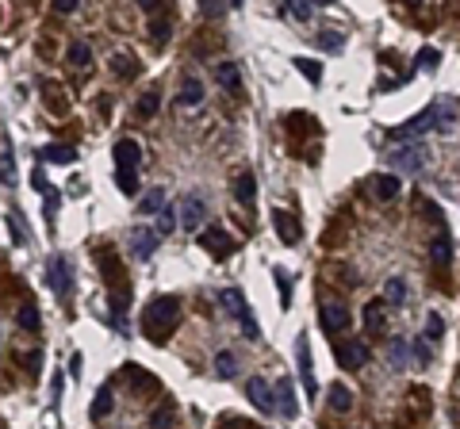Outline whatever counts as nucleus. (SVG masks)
<instances>
[{
    "label": "nucleus",
    "mask_w": 460,
    "mask_h": 429,
    "mask_svg": "<svg viewBox=\"0 0 460 429\" xmlns=\"http://www.w3.org/2000/svg\"><path fill=\"white\" fill-rule=\"evenodd\" d=\"M176 322H181V299L176 295H157V299L146 303L142 311V333L154 345H162L169 333L176 330Z\"/></svg>",
    "instance_id": "nucleus-1"
},
{
    "label": "nucleus",
    "mask_w": 460,
    "mask_h": 429,
    "mask_svg": "<svg viewBox=\"0 0 460 429\" xmlns=\"http://www.w3.org/2000/svg\"><path fill=\"white\" fill-rule=\"evenodd\" d=\"M426 157H430V150L422 146V142L415 138V142H403L399 150H391V165L399 169V173H410V177H422L426 173Z\"/></svg>",
    "instance_id": "nucleus-2"
},
{
    "label": "nucleus",
    "mask_w": 460,
    "mask_h": 429,
    "mask_svg": "<svg viewBox=\"0 0 460 429\" xmlns=\"http://www.w3.org/2000/svg\"><path fill=\"white\" fill-rule=\"evenodd\" d=\"M223 303H227V307L234 311V318H238V326H242V333H246V338H253L257 341L261 338V326H257V318H253V311H249V303H246V295H242L238 288H227L219 295Z\"/></svg>",
    "instance_id": "nucleus-3"
},
{
    "label": "nucleus",
    "mask_w": 460,
    "mask_h": 429,
    "mask_svg": "<svg viewBox=\"0 0 460 429\" xmlns=\"http://www.w3.org/2000/svg\"><path fill=\"white\" fill-rule=\"evenodd\" d=\"M434 123H441V104H430L422 116H415L410 123H403V127H396L391 130V142H415V138H422Z\"/></svg>",
    "instance_id": "nucleus-4"
},
{
    "label": "nucleus",
    "mask_w": 460,
    "mask_h": 429,
    "mask_svg": "<svg viewBox=\"0 0 460 429\" xmlns=\"http://www.w3.org/2000/svg\"><path fill=\"white\" fill-rule=\"evenodd\" d=\"M200 250H208L215 261H227V257L234 253V238L223 230L219 223H211V226H203V230H200Z\"/></svg>",
    "instance_id": "nucleus-5"
},
{
    "label": "nucleus",
    "mask_w": 460,
    "mask_h": 429,
    "mask_svg": "<svg viewBox=\"0 0 460 429\" xmlns=\"http://www.w3.org/2000/svg\"><path fill=\"white\" fill-rule=\"evenodd\" d=\"M334 357H337V364H342L345 372L364 368V364H369V345H364V341H337Z\"/></svg>",
    "instance_id": "nucleus-6"
},
{
    "label": "nucleus",
    "mask_w": 460,
    "mask_h": 429,
    "mask_svg": "<svg viewBox=\"0 0 460 429\" xmlns=\"http://www.w3.org/2000/svg\"><path fill=\"white\" fill-rule=\"evenodd\" d=\"M246 395H249V403L257 406L261 414H276V387H269L261 376H253L246 384Z\"/></svg>",
    "instance_id": "nucleus-7"
},
{
    "label": "nucleus",
    "mask_w": 460,
    "mask_h": 429,
    "mask_svg": "<svg viewBox=\"0 0 460 429\" xmlns=\"http://www.w3.org/2000/svg\"><path fill=\"white\" fill-rule=\"evenodd\" d=\"M46 280H50V291H54V295H65V291H69V280H73V276H69V261H65L62 253H54L50 261H46Z\"/></svg>",
    "instance_id": "nucleus-8"
},
{
    "label": "nucleus",
    "mask_w": 460,
    "mask_h": 429,
    "mask_svg": "<svg viewBox=\"0 0 460 429\" xmlns=\"http://www.w3.org/2000/svg\"><path fill=\"white\" fill-rule=\"evenodd\" d=\"M272 226H276V234H280L284 245H296L299 238H303V226H299L296 215H288L284 207H272Z\"/></svg>",
    "instance_id": "nucleus-9"
},
{
    "label": "nucleus",
    "mask_w": 460,
    "mask_h": 429,
    "mask_svg": "<svg viewBox=\"0 0 460 429\" xmlns=\"http://www.w3.org/2000/svg\"><path fill=\"white\" fill-rule=\"evenodd\" d=\"M296 357H299V379H303V391L315 399L318 384H315V372H311V345H307V333L296 338Z\"/></svg>",
    "instance_id": "nucleus-10"
},
{
    "label": "nucleus",
    "mask_w": 460,
    "mask_h": 429,
    "mask_svg": "<svg viewBox=\"0 0 460 429\" xmlns=\"http://www.w3.org/2000/svg\"><path fill=\"white\" fill-rule=\"evenodd\" d=\"M318 326L326 333H342L349 326V311L342 307V303H322V311H318Z\"/></svg>",
    "instance_id": "nucleus-11"
},
{
    "label": "nucleus",
    "mask_w": 460,
    "mask_h": 429,
    "mask_svg": "<svg viewBox=\"0 0 460 429\" xmlns=\"http://www.w3.org/2000/svg\"><path fill=\"white\" fill-rule=\"evenodd\" d=\"M276 414L280 418H292L299 414V403H296V387H292V376H284V379H276Z\"/></svg>",
    "instance_id": "nucleus-12"
},
{
    "label": "nucleus",
    "mask_w": 460,
    "mask_h": 429,
    "mask_svg": "<svg viewBox=\"0 0 460 429\" xmlns=\"http://www.w3.org/2000/svg\"><path fill=\"white\" fill-rule=\"evenodd\" d=\"M111 157H116V169H138L142 150H138L135 138H119L116 146H111Z\"/></svg>",
    "instance_id": "nucleus-13"
},
{
    "label": "nucleus",
    "mask_w": 460,
    "mask_h": 429,
    "mask_svg": "<svg viewBox=\"0 0 460 429\" xmlns=\"http://www.w3.org/2000/svg\"><path fill=\"white\" fill-rule=\"evenodd\" d=\"M176 211H181V226L200 230V218H203V211H208V207H203V199L196 196V192H189V196L181 199V207H176Z\"/></svg>",
    "instance_id": "nucleus-14"
},
{
    "label": "nucleus",
    "mask_w": 460,
    "mask_h": 429,
    "mask_svg": "<svg viewBox=\"0 0 460 429\" xmlns=\"http://www.w3.org/2000/svg\"><path fill=\"white\" fill-rule=\"evenodd\" d=\"M0 177H4V188H16V150H12V135L8 130L0 138Z\"/></svg>",
    "instance_id": "nucleus-15"
},
{
    "label": "nucleus",
    "mask_w": 460,
    "mask_h": 429,
    "mask_svg": "<svg viewBox=\"0 0 460 429\" xmlns=\"http://www.w3.org/2000/svg\"><path fill=\"white\" fill-rule=\"evenodd\" d=\"M253 196H257V180H253V173L246 169V173L234 177V199H238V204L249 211V207H253Z\"/></svg>",
    "instance_id": "nucleus-16"
},
{
    "label": "nucleus",
    "mask_w": 460,
    "mask_h": 429,
    "mask_svg": "<svg viewBox=\"0 0 460 429\" xmlns=\"http://www.w3.org/2000/svg\"><path fill=\"white\" fill-rule=\"evenodd\" d=\"M430 261H434V269H449V261H453V242H449L445 230L430 242Z\"/></svg>",
    "instance_id": "nucleus-17"
},
{
    "label": "nucleus",
    "mask_w": 460,
    "mask_h": 429,
    "mask_svg": "<svg viewBox=\"0 0 460 429\" xmlns=\"http://www.w3.org/2000/svg\"><path fill=\"white\" fill-rule=\"evenodd\" d=\"M157 242H162V230H135V253L138 261H150L154 257V250H157Z\"/></svg>",
    "instance_id": "nucleus-18"
},
{
    "label": "nucleus",
    "mask_w": 460,
    "mask_h": 429,
    "mask_svg": "<svg viewBox=\"0 0 460 429\" xmlns=\"http://www.w3.org/2000/svg\"><path fill=\"white\" fill-rule=\"evenodd\" d=\"M369 188H372V196H376L380 204H388V199H396V196H399V177H396V173H388V177H372V180H369Z\"/></svg>",
    "instance_id": "nucleus-19"
},
{
    "label": "nucleus",
    "mask_w": 460,
    "mask_h": 429,
    "mask_svg": "<svg viewBox=\"0 0 460 429\" xmlns=\"http://www.w3.org/2000/svg\"><path fill=\"white\" fill-rule=\"evenodd\" d=\"M176 100H181L184 108L203 104V81H200V77H184V81H181V92H176Z\"/></svg>",
    "instance_id": "nucleus-20"
},
{
    "label": "nucleus",
    "mask_w": 460,
    "mask_h": 429,
    "mask_svg": "<svg viewBox=\"0 0 460 429\" xmlns=\"http://www.w3.org/2000/svg\"><path fill=\"white\" fill-rule=\"evenodd\" d=\"M16 326H20L23 333H39V326H43V318H39V307H35V303H23V307H20V314H16Z\"/></svg>",
    "instance_id": "nucleus-21"
},
{
    "label": "nucleus",
    "mask_w": 460,
    "mask_h": 429,
    "mask_svg": "<svg viewBox=\"0 0 460 429\" xmlns=\"http://www.w3.org/2000/svg\"><path fill=\"white\" fill-rule=\"evenodd\" d=\"M39 157L50 161V165H69V161L77 157V150H73V146H58V142H54V146H43L39 150Z\"/></svg>",
    "instance_id": "nucleus-22"
},
{
    "label": "nucleus",
    "mask_w": 460,
    "mask_h": 429,
    "mask_svg": "<svg viewBox=\"0 0 460 429\" xmlns=\"http://www.w3.org/2000/svg\"><path fill=\"white\" fill-rule=\"evenodd\" d=\"M364 330L383 333V299H372L369 307H364Z\"/></svg>",
    "instance_id": "nucleus-23"
},
{
    "label": "nucleus",
    "mask_w": 460,
    "mask_h": 429,
    "mask_svg": "<svg viewBox=\"0 0 460 429\" xmlns=\"http://www.w3.org/2000/svg\"><path fill=\"white\" fill-rule=\"evenodd\" d=\"M65 62H69L73 69H89V65H92V46L89 43H73L69 54H65Z\"/></svg>",
    "instance_id": "nucleus-24"
},
{
    "label": "nucleus",
    "mask_w": 460,
    "mask_h": 429,
    "mask_svg": "<svg viewBox=\"0 0 460 429\" xmlns=\"http://www.w3.org/2000/svg\"><path fill=\"white\" fill-rule=\"evenodd\" d=\"M326 399H330V406L337 410V414H345V410L353 406V395H349V387H345V384H330Z\"/></svg>",
    "instance_id": "nucleus-25"
},
{
    "label": "nucleus",
    "mask_w": 460,
    "mask_h": 429,
    "mask_svg": "<svg viewBox=\"0 0 460 429\" xmlns=\"http://www.w3.org/2000/svg\"><path fill=\"white\" fill-rule=\"evenodd\" d=\"M215 77H219L223 89H238V84H242V73H238V65H234V62H219V65H215Z\"/></svg>",
    "instance_id": "nucleus-26"
},
{
    "label": "nucleus",
    "mask_w": 460,
    "mask_h": 429,
    "mask_svg": "<svg viewBox=\"0 0 460 429\" xmlns=\"http://www.w3.org/2000/svg\"><path fill=\"white\" fill-rule=\"evenodd\" d=\"M165 207V188H150V192L138 199V211L142 215H157Z\"/></svg>",
    "instance_id": "nucleus-27"
},
{
    "label": "nucleus",
    "mask_w": 460,
    "mask_h": 429,
    "mask_svg": "<svg viewBox=\"0 0 460 429\" xmlns=\"http://www.w3.org/2000/svg\"><path fill=\"white\" fill-rule=\"evenodd\" d=\"M104 414H111V387H100L96 399H92V410H89L92 422H104Z\"/></svg>",
    "instance_id": "nucleus-28"
},
{
    "label": "nucleus",
    "mask_w": 460,
    "mask_h": 429,
    "mask_svg": "<svg viewBox=\"0 0 460 429\" xmlns=\"http://www.w3.org/2000/svg\"><path fill=\"white\" fill-rule=\"evenodd\" d=\"M169 23H173V20H169V12H154V16H150V35H154L157 46H165V39H169Z\"/></svg>",
    "instance_id": "nucleus-29"
},
{
    "label": "nucleus",
    "mask_w": 460,
    "mask_h": 429,
    "mask_svg": "<svg viewBox=\"0 0 460 429\" xmlns=\"http://www.w3.org/2000/svg\"><path fill=\"white\" fill-rule=\"evenodd\" d=\"M215 372H219L223 379H230L234 372H238V357H234L230 349H219V352H215Z\"/></svg>",
    "instance_id": "nucleus-30"
},
{
    "label": "nucleus",
    "mask_w": 460,
    "mask_h": 429,
    "mask_svg": "<svg viewBox=\"0 0 460 429\" xmlns=\"http://www.w3.org/2000/svg\"><path fill=\"white\" fill-rule=\"evenodd\" d=\"M123 376L130 379V384H135V391H138V387L157 391V379H154V376H146V368H138V364H127V368H123Z\"/></svg>",
    "instance_id": "nucleus-31"
},
{
    "label": "nucleus",
    "mask_w": 460,
    "mask_h": 429,
    "mask_svg": "<svg viewBox=\"0 0 460 429\" xmlns=\"http://www.w3.org/2000/svg\"><path fill=\"white\" fill-rule=\"evenodd\" d=\"M157 108H162V92L150 89L146 96L138 100V119H154V116H157Z\"/></svg>",
    "instance_id": "nucleus-32"
},
{
    "label": "nucleus",
    "mask_w": 460,
    "mask_h": 429,
    "mask_svg": "<svg viewBox=\"0 0 460 429\" xmlns=\"http://www.w3.org/2000/svg\"><path fill=\"white\" fill-rule=\"evenodd\" d=\"M111 69H116V77H123V81H130L138 73V62L130 58V54H116V58H111Z\"/></svg>",
    "instance_id": "nucleus-33"
},
{
    "label": "nucleus",
    "mask_w": 460,
    "mask_h": 429,
    "mask_svg": "<svg viewBox=\"0 0 460 429\" xmlns=\"http://www.w3.org/2000/svg\"><path fill=\"white\" fill-rule=\"evenodd\" d=\"M116 184L123 196H135L138 192V169H116Z\"/></svg>",
    "instance_id": "nucleus-34"
},
{
    "label": "nucleus",
    "mask_w": 460,
    "mask_h": 429,
    "mask_svg": "<svg viewBox=\"0 0 460 429\" xmlns=\"http://www.w3.org/2000/svg\"><path fill=\"white\" fill-rule=\"evenodd\" d=\"M383 299H388V303H403V299H407V280H403V276H391V280L383 284Z\"/></svg>",
    "instance_id": "nucleus-35"
},
{
    "label": "nucleus",
    "mask_w": 460,
    "mask_h": 429,
    "mask_svg": "<svg viewBox=\"0 0 460 429\" xmlns=\"http://www.w3.org/2000/svg\"><path fill=\"white\" fill-rule=\"evenodd\" d=\"M176 226H181V211H173V207H162V211H157V230H162V234H173Z\"/></svg>",
    "instance_id": "nucleus-36"
},
{
    "label": "nucleus",
    "mask_w": 460,
    "mask_h": 429,
    "mask_svg": "<svg viewBox=\"0 0 460 429\" xmlns=\"http://www.w3.org/2000/svg\"><path fill=\"white\" fill-rule=\"evenodd\" d=\"M292 65H296V69L303 73V77L311 81V84H318V81H322V65H318V62H311V58H296Z\"/></svg>",
    "instance_id": "nucleus-37"
},
{
    "label": "nucleus",
    "mask_w": 460,
    "mask_h": 429,
    "mask_svg": "<svg viewBox=\"0 0 460 429\" xmlns=\"http://www.w3.org/2000/svg\"><path fill=\"white\" fill-rule=\"evenodd\" d=\"M200 16L203 20H223L227 16V0H200Z\"/></svg>",
    "instance_id": "nucleus-38"
},
{
    "label": "nucleus",
    "mask_w": 460,
    "mask_h": 429,
    "mask_svg": "<svg viewBox=\"0 0 460 429\" xmlns=\"http://www.w3.org/2000/svg\"><path fill=\"white\" fill-rule=\"evenodd\" d=\"M284 4H288V12H292V20H299V23L311 20V4H315V0H284Z\"/></svg>",
    "instance_id": "nucleus-39"
},
{
    "label": "nucleus",
    "mask_w": 460,
    "mask_h": 429,
    "mask_svg": "<svg viewBox=\"0 0 460 429\" xmlns=\"http://www.w3.org/2000/svg\"><path fill=\"white\" fill-rule=\"evenodd\" d=\"M426 338H430V341L445 338V318H441L437 311H430V318H426Z\"/></svg>",
    "instance_id": "nucleus-40"
},
{
    "label": "nucleus",
    "mask_w": 460,
    "mask_h": 429,
    "mask_svg": "<svg viewBox=\"0 0 460 429\" xmlns=\"http://www.w3.org/2000/svg\"><path fill=\"white\" fill-rule=\"evenodd\" d=\"M173 418H176V406H173V403H162L154 414H150V425H169Z\"/></svg>",
    "instance_id": "nucleus-41"
},
{
    "label": "nucleus",
    "mask_w": 460,
    "mask_h": 429,
    "mask_svg": "<svg viewBox=\"0 0 460 429\" xmlns=\"http://www.w3.org/2000/svg\"><path fill=\"white\" fill-rule=\"evenodd\" d=\"M315 39H318V46H322V50H330V54H337V50L345 46V39H342L337 31H322V35H315Z\"/></svg>",
    "instance_id": "nucleus-42"
},
{
    "label": "nucleus",
    "mask_w": 460,
    "mask_h": 429,
    "mask_svg": "<svg viewBox=\"0 0 460 429\" xmlns=\"http://www.w3.org/2000/svg\"><path fill=\"white\" fill-rule=\"evenodd\" d=\"M426 341H430V338H415V341H410V357H415L418 364H430V357H434Z\"/></svg>",
    "instance_id": "nucleus-43"
},
{
    "label": "nucleus",
    "mask_w": 460,
    "mask_h": 429,
    "mask_svg": "<svg viewBox=\"0 0 460 429\" xmlns=\"http://www.w3.org/2000/svg\"><path fill=\"white\" fill-rule=\"evenodd\" d=\"M4 218H8V234H12L16 242L23 245V242H27V230H23V223H20V211H8Z\"/></svg>",
    "instance_id": "nucleus-44"
},
{
    "label": "nucleus",
    "mask_w": 460,
    "mask_h": 429,
    "mask_svg": "<svg viewBox=\"0 0 460 429\" xmlns=\"http://www.w3.org/2000/svg\"><path fill=\"white\" fill-rule=\"evenodd\" d=\"M388 357H391V364H396V368H403V364H407V341L396 338V341H391V349H388Z\"/></svg>",
    "instance_id": "nucleus-45"
},
{
    "label": "nucleus",
    "mask_w": 460,
    "mask_h": 429,
    "mask_svg": "<svg viewBox=\"0 0 460 429\" xmlns=\"http://www.w3.org/2000/svg\"><path fill=\"white\" fill-rule=\"evenodd\" d=\"M437 62H441V54L434 50V46H422V50H418V65H422V69H437Z\"/></svg>",
    "instance_id": "nucleus-46"
},
{
    "label": "nucleus",
    "mask_w": 460,
    "mask_h": 429,
    "mask_svg": "<svg viewBox=\"0 0 460 429\" xmlns=\"http://www.w3.org/2000/svg\"><path fill=\"white\" fill-rule=\"evenodd\" d=\"M415 207H418L422 215H430V218H434V223H441V211H437V204H430L426 196H418V199H415Z\"/></svg>",
    "instance_id": "nucleus-47"
},
{
    "label": "nucleus",
    "mask_w": 460,
    "mask_h": 429,
    "mask_svg": "<svg viewBox=\"0 0 460 429\" xmlns=\"http://www.w3.org/2000/svg\"><path fill=\"white\" fill-rule=\"evenodd\" d=\"M272 276H276V288H280V303L288 307V272L284 269H272Z\"/></svg>",
    "instance_id": "nucleus-48"
},
{
    "label": "nucleus",
    "mask_w": 460,
    "mask_h": 429,
    "mask_svg": "<svg viewBox=\"0 0 460 429\" xmlns=\"http://www.w3.org/2000/svg\"><path fill=\"white\" fill-rule=\"evenodd\" d=\"M138 8H142L146 16H154V12H165V8H169V0H138Z\"/></svg>",
    "instance_id": "nucleus-49"
},
{
    "label": "nucleus",
    "mask_w": 460,
    "mask_h": 429,
    "mask_svg": "<svg viewBox=\"0 0 460 429\" xmlns=\"http://www.w3.org/2000/svg\"><path fill=\"white\" fill-rule=\"evenodd\" d=\"M77 4L81 0H54V8H58L62 16H69V12H77Z\"/></svg>",
    "instance_id": "nucleus-50"
},
{
    "label": "nucleus",
    "mask_w": 460,
    "mask_h": 429,
    "mask_svg": "<svg viewBox=\"0 0 460 429\" xmlns=\"http://www.w3.org/2000/svg\"><path fill=\"white\" fill-rule=\"evenodd\" d=\"M43 211H46V215L58 211V192H50V188H46V204H43Z\"/></svg>",
    "instance_id": "nucleus-51"
},
{
    "label": "nucleus",
    "mask_w": 460,
    "mask_h": 429,
    "mask_svg": "<svg viewBox=\"0 0 460 429\" xmlns=\"http://www.w3.org/2000/svg\"><path fill=\"white\" fill-rule=\"evenodd\" d=\"M81 364H84V360H81V352H73V357H69V376H73V379L81 376Z\"/></svg>",
    "instance_id": "nucleus-52"
},
{
    "label": "nucleus",
    "mask_w": 460,
    "mask_h": 429,
    "mask_svg": "<svg viewBox=\"0 0 460 429\" xmlns=\"http://www.w3.org/2000/svg\"><path fill=\"white\" fill-rule=\"evenodd\" d=\"M230 8H242V0H230Z\"/></svg>",
    "instance_id": "nucleus-53"
},
{
    "label": "nucleus",
    "mask_w": 460,
    "mask_h": 429,
    "mask_svg": "<svg viewBox=\"0 0 460 429\" xmlns=\"http://www.w3.org/2000/svg\"><path fill=\"white\" fill-rule=\"evenodd\" d=\"M315 4H334V0H315Z\"/></svg>",
    "instance_id": "nucleus-54"
},
{
    "label": "nucleus",
    "mask_w": 460,
    "mask_h": 429,
    "mask_svg": "<svg viewBox=\"0 0 460 429\" xmlns=\"http://www.w3.org/2000/svg\"><path fill=\"white\" fill-rule=\"evenodd\" d=\"M407 4H418V0H407Z\"/></svg>",
    "instance_id": "nucleus-55"
}]
</instances>
